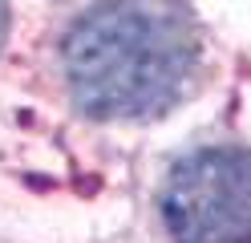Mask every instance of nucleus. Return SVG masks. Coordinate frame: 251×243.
I'll return each instance as SVG.
<instances>
[{
    "instance_id": "7ed1b4c3",
    "label": "nucleus",
    "mask_w": 251,
    "mask_h": 243,
    "mask_svg": "<svg viewBox=\"0 0 251 243\" xmlns=\"http://www.w3.org/2000/svg\"><path fill=\"white\" fill-rule=\"evenodd\" d=\"M4 37H8V0H0V49H4Z\"/></svg>"
},
{
    "instance_id": "f03ea898",
    "label": "nucleus",
    "mask_w": 251,
    "mask_h": 243,
    "mask_svg": "<svg viewBox=\"0 0 251 243\" xmlns=\"http://www.w3.org/2000/svg\"><path fill=\"white\" fill-rule=\"evenodd\" d=\"M175 243H251V150L202 146L175 162L162 187Z\"/></svg>"
},
{
    "instance_id": "f257e3e1",
    "label": "nucleus",
    "mask_w": 251,
    "mask_h": 243,
    "mask_svg": "<svg viewBox=\"0 0 251 243\" xmlns=\"http://www.w3.org/2000/svg\"><path fill=\"white\" fill-rule=\"evenodd\" d=\"M199 65V37L175 0H101L65 32L61 69L89 118H158Z\"/></svg>"
}]
</instances>
